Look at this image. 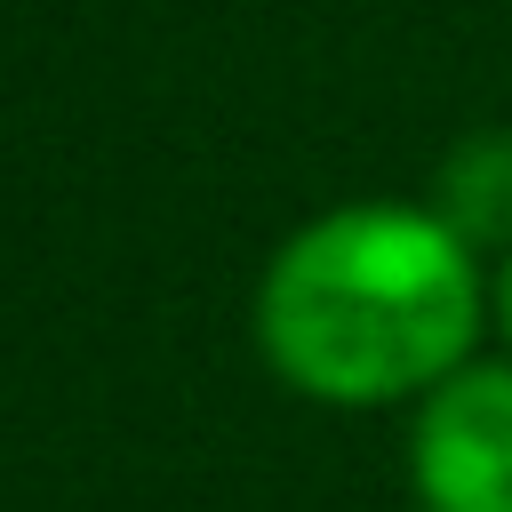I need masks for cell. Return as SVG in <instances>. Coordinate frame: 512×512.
I'll use <instances>...</instances> for the list:
<instances>
[{"label":"cell","instance_id":"7a4b0ae2","mask_svg":"<svg viewBox=\"0 0 512 512\" xmlns=\"http://www.w3.org/2000/svg\"><path fill=\"white\" fill-rule=\"evenodd\" d=\"M424 512H512V368H456L416 416Z\"/></svg>","mask_w":512,"mask_h":512},{"label":"cell","instance_id":"6da1fadb","mask_svg":"<svg viewBox=\"0 0 512 512\" xmlns=\"http://www.w3.org/2000/svg\"><path fill=\"white\" fill-rule=\"evenodd\" d=\"M256 328L272 368L320 400L440 384L480 328L472 240L440 208H336L272 256Z\"/></svg>","mask_w":512,"mask_h":512},{"label":"cell","instance_id":"277c9868","mask_svg":"<svg viewBox=\"0 0 512 512\" xmlns=\"http://www.w3.org/2000/svg\"><path fill=\"white\" fill-rule=\"evenodd\" d=\"M496 320H504V336H512V264H504V280H496Z\"/></svg>","mask_w":512,"mask_h":512},{"label":"cell","instance_id":"3957f363","mask_svg":"<svg viewBox=\"0 0 512 512\" xmlns=\"http://www.w3.org/2000/svg\"><path fill=\"white\" fill-rule=\"evenodd\" d=\"M440 216L464 240H512V136H472L440 168Z\"/></svg>","mask_w":512,"mask_h":512}]
</instances>
